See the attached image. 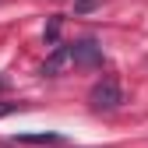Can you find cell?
<instances>
[{
  "label": "cell",
  "mask_w": 148,
  "mask_h": 148,
  "mask_svg": "<svg viewBox=\"0 0 148 148\" xmlns=\"http://www.w3.org/2000/svg\"><path fill=\"white\" fill-rule=\"evenodd\" d=\"M88 102H92V109H95V113H109V109H116V106L123 102V92H120V85H116L113 74H106L102 81L92 85Z\"/></svg>",
  "instance_id": "cell-1"
},
{
  "label": "cell",
  "mask_w": 148,
  "mask_h": 148,
  "mask_svg": "<svg viewBox=\"0 0 148 148\" xmlns=\"http://www.w3.org/2000/svg\"><path fill=\"white\" fill-rule=\"evenodd\" d=\"M71 64H74V46H57L53 57L42 64V74H60V71L71 67Z\"/></svg>",
  "instance_id": "cell-2"
},
{
  "label": "cell",
  "mask_w": 148,
  "mask_h": 148,
  "mask_svg": "<svg viewBox=\"0 0 148 148\" xmlns=\"http://www.w3.org/2000/svg\"><path fill=\"white\" fill-rule=\"evenodd\" d=\"M14 141L18 145H60V134L57 131H39V134H18Z\"/></svg>",
  "instance_id": "cell-3"
},
{
  "label": "cell",
  "mask_w": 148,
  "mask_h": 148,
  "mask_svg": "<svg viewBox=\"0 0 148 148\" xmlns=\"http://www.w3.org/2000/svg\"><path fill=\"white\" fill-rule=\"evenodd\" d=\"M11 109H14L11 102H0V116H7V113H11Z\"/></svg>",
  "instance_id": "cell-4"
},
{
  "label": "cell",
  "mask_w": 148,
  "mask_h": 148,
  "mask_svg": "<svg viewBox=\"0 0 148 148\" xmlns=\"http://www.w3.org/2000/svg\"><path fill=\"white\" fill-rule=\"evenodd\" d=\"M92 4H95V0H78V11H88Z\"/></svg>",
  "instance_id": "cell-5"
}]
</instances>
